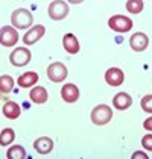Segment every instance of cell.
<instances>
[{
  "label": "cell",
  "instance_id": "obj_24",
  "mask_svg": "<svg viewBox=\"0 0 152 159\" xmlns=\"http://www.w3.org/2000/svg\"><path fill=\"white\" fill-rule=\"evenodd\" d=\"M137 158H141V159H149V156L145 153V152H135L132 155V159H137Z\"/></svg>",
  "mask_w": 152,
  "mask_h": 159
},
{
  "label": "cell",
  "instance_id": "obj_6",
  "mask_svg": "<svg viewBox=\"0 0 152 159\" xmlns=\"http://www.w3.org/2000/svg\"><path fill=\"white\" fill-rule=\"evenodd\" d=\"M47 77L55 84L63 82L67 77V67L63 62H53L47 67Z\"/></svg>",
  "mask_w": 152,
  "mask_h": 159
},
{
  "label": "cell",
  "instance_id": "obj_14",
  "mask_svg": "<svg viewBox=\"0 0 152 159\" xmlns=\"http://www.w3.org/2000/svg\"><path fill=\"white\" fill-rule=\"evenodd\" d=\"M29 98L32 100V103H37V105H43L47 102L49 94H47V89L44 86H34L29 93Z\"/></svg>",
  "mask_w": 152,
  "mask_h": 159
},
{
  "label": "cell",
  "instance_id": "obj_25",
  "mask_svg": "<svg viewBox=\"0 0 152 159\" xmlns=\"http://www.w3.org/2000/svg\"><path fill=\"white\" fill-rule=\"evenodd\" d=\"M151 123H152V118H151V117H149L146 121L143 123V127H145L146 130H149V132H151V129H152V124H151Z\"/></svg>",
  "mask_w": 152,
  "mask_h": 159
},
{
  "label": "cell",
  "instance_id": "obj_10",
  "mask_svg": "<svg viewBox=\"0 0 152 159\" xmlns=\"http://www.w3.org/2000/svg\"><path fill=\"white\" fill-rule=\"evenodd\" d=\"M129 46L134 52H143L149 46V37L143 32H135L132 37L129 38Z\"/></svg>",
  "mask_w": 152,
  "mask_h": 159
},
{
  "label": "cell",
  "instance_id": "obj_21",
  "mask_svg": "<svg viewBox=\"0 0 152 159\" xmlns=\"http://www.w3.org/2000/svg\"><path fill=\"white\" fill-rule=\"evenodd\" d=\"M145 8L143 0H128L126 2V11L131 14H140Z\"/></svg>",
  "mask_w": 152,
  "mask_h": 159
},
{
  "label": "cell",
  "instance_id": "obj_23",
  "mask_svg": "<svg viewBox=\"0 0 152 159\" xmlns=\"http://www.w3.org/2000/svg\"><path fill=\"white\" fill-rule=\"evenodd\" d=\"M141 146L145 147L146 150H152V135H146V136H143V139H141Z\"/></svg>",
  "mask_w": 152,
  "mask_h": 159
},
{
  "label": "cell",
  "instance_id": "obj_5",
  "mask_svg": "<svg viewBox=\"0 0 152 159\" xmlns=\"http://www.w3.org/2000/svg\"><path fill=\"white\" fill-rule=\"evenodd\" d=\"M31 58H32V53L26 47H17L9 55V61L14 67H25L31 62Z\"/></svg>",
  "mask_w": 152,
  "mask_h": 159
},
{
  "label": "cell",
  "instance_id": "obj_19",
  "mask_svg": "<svg viewBox=\"0 0 152 159\" xmlns=\"http://www.w3.org/2000/svg\"><path fill=\"white\" fill-rule=\"evenodd\" d=\"M12 88H14V79L9 76V74L0 76V93L8 94V93L12 91Z\"/></svg>",
  "mask_w": 152,
  "mask_h": 159
},
{
  "label": "cell",
  "instance_id": "obj_4",
  "mask_svg": "<svg viewBox=\"0 0 152 159\" xmlns=\"http://www.w3.org/2000/svg\"><path fill=\"white\" fill-rule=\"evenodd\" d=\"M108 26H110V29H113L116 32L125 34L132 29V20L126 15H113L108 20Z\"/></svg>",
  "mask_w": 152,
  "mask_h": 159
},
{
  "label": "cell",
  "instance_id": "obj_2",
  "mask_svg": "<svg viewBox=\"0 0 152 159\" xmlns=\"http://www.w3.org/2000/svg\"><path fill=\"white\" fill-rule=\"evenodd\" d=\"M91 121L96 126H105L107 123L113 118V109L108 105H97L94 109L91 111Z\"/></svg>",
  "mask_w": 152,
  "mask_h": 159
},
{
  "label": "cell",
  "instance_id": "obj_3",
  "mask_svg": "<svg viewBox=\"0 0 152 159\" xmlns=\"http://www.w3.org/2000/svg\"><path fill=\"white\" fill-rule=\"evenodd\" d=\"M47 14H49V17L52 20L61 21V20H64L69 15V5L65 2H63V0H53L49 5Z\"/></svg>",
  "mask_w": 152,
  "mask_h": 159
},
{
  "label": "cell",
  "instance_id": "obj_16",
  "mask_svg": "<svg viewBox=\"0 0 152 159\" xmlns=\"http://www.w3.org/2000/svg\"><path fill=\"white\" fill-rule=\"evenodd\" d=\"M3 115L6 117V118H9V120H15V118H18L20 117V114H21V109H20V105L18 103H15V102H6L5 105H3Z\"/></svg>",
  "mask_w": 152,
  "mask_h": 159
},
{
  "label": "cell",
  "instance_id": "obj_7",
  "mask_svg": "<svg viewBox=\"0 0 152 159\" xmlns=\"http://www.w3.org/2000/svg\"><path fill=\"white\" fill-rule=\"evenodd\" d=\"M18 41V34L14 26H3L0 29V44L3 47H12Z\"/></svg>",
  "mask_w": 152,
  "mask_h": 159
},
{
  "label": "cell",
  "instance_id": "obj_9",
  "mask_svg": "<svg viewBox=\"0 0 152 159\" xmlns=\"http://www.w3.org/2000/svg\"><path fill=\"white\" fill-rule=\"evenodd\" d=\"M44 34H46V27H44L43 25L34 26V27H31V29L25 34L23 43H25L26 46H32V44H35L37 41H40Z\"/></svg>",
  "mask_w": 152,
  "mask_h": 159
},
{
  "label": "cell",
  "instance_id": "obj_20",
  "mask_svg": "<svg viewBox=\"0 0 152 159\" xmlns=\"http://www.w3.org/2000/svg\"><path fill=\"white\" fill-rule=\"evenodd\" d=\"M26 156L25 147L21 146H12L9 147V150L6 152V158L8 159H23Z\"/></svg>",
  "mask_w": 152,
  "mask_h": 159
},
{
  "label": "cell",
  "instance_id": "obj_26",
  "mask_svg": "<svg viewBox=\"0 0 152 159\" xmlns=\"http://www.w3.org/2000/svg\"><path fill=\"white\" fill-rule=\"evenodd\" d=\"M67 2H70L72 5H79V3H82L84 0H67Z\"/></svg>",
  "mask_w": 152,
  "mask_h": 159
},
{
  "label": "cell",
  "instance_id": "obj_8",
  "mask_svg": "<svg viewBox=\"0 0 152 159\" xmlns=\"http://www.w3.org/2000/svg\"><path fill=\"white\" fill-rule=\"evenodd\" d=\"M123 80H125V73L117 67H111L105 71V82L110 86H120Z\"/></svg>",
  "mask_w": 152,
  "mask_h": 159
},
{
  "label": "cell",
  "instance_id": "obj_11",
  "mask_svg": "<svg viewBox=\"0 0 152 159\" xmlns=\"http://www.w3.org/2000/svg\"><path fill=\"white\" fill-rule=\"evenodd\" d=\"M61 97L65 103H75L79 98V88L75 84H65L61 89Z\"/></svg>",
  "mask_w": 152,
  "mask_h": 159
},
{
  "label": "cell",
  "instance_id": "obj_22",
  "mask_svg": "<svg viewBox=\"0 0 152 159\" xmlns=\"http://www.w3.org/2000/svg\"><path fill=\"white\" fill-rule=\"evenodd\" d=\"M141 109L145 111V112H148V114H151L152 112V96L151 94H148V96H145V97L141 98Z\"/></svg>",
  "mask_w": 152,
  "mask_h": 159
},
{
  "label": "cell",
  "instance_id": "obj_17",
  "mask_svg": "<svg viewBox=\"0 0 152 159\" xmlns=\"http://www.w3.org/2000/svg\"><path fill=\"white\" fill-rule=\"evenodd\" d=\"M38 82V74L35 71H26L25 74H21L17 79V84L21 88H31Z\"/></svg>",
  "mask_w": 152,
  "mask_h": 159
},
{
  "label": "cell",
  "instance_id": "obj_13",
  "mask_svg": "<svg viewBox=\"0 0 152 159\" xmlns=\"http://www.w3.org/2000/svg\"><path fill=\"white\" fill-rule=\"evenodd\" d=\"M132 105V98L128 93H117L113 98V106L117 111H125Z\"/></svg>",
  "mask_w": 152,
  "mask_h": 159
},
{
  "label": "cell",
  "instance_id": "obj_12",
  "mask_svg": "<svg viewBox=\"0 0 152 159\" xmlns=\"http://www.w3.org/2000/svg\"><path fill=\"white\" fill-rule=\"evenodd\" d=\"M34 148L40 155H49L52 150H53V141H52L49 136H40L34 143Z\"/></svg>",
  "mask_w": 152,
  "mask_h": 159
},
{
  "label": "cell",
  "instance_id": "obj_18",
  "mask_svg": "<svg viewBox=\"0 0 152 159\" xmlns=\"http://www.w3.org/2000/svg\"><path fill=\"white\" fill-rule=\"evenodd\" d=\"M15 139V132L11 127H6L0 132V146L6 147L9 144H12V141Z\"/></svg>",
  "mask_w": 152,
  "mask_h": 159
},
{
  "label": "cell",
  "instance_id": "obj_15",
  "mask_svg": "<svg viewBox=\"0 0 152 159\" xmlns=\"http://www.w3.org/2000/svg\"><path fill=\"white\" fill-rule=\"evenodd\" d=\"M63 46L67 53L70 55H76L79 52V41L73 34H65L63 38Z\"/></svg>",
  "mask_w": 152,
  "mask_h": 159
},
{
  "label": "cell",
  "instance_id": "obj_1",
  "mask_svg": "<svg viewBox=\"0 0 152 159\" xmlns=\"http://www.w3.org/2000/svg\"><path fill=\"white\" fill-rule=\"evenodd\" d=\"M11 23H12L14 27H17V29H27V27H31L32 23H34V17H32V14L29 12L27 9L25 8H18V9H15L11 15Z\"/></svg>",
  "mask_w": 152,
  "mask_h": 159
}]
</instances>
